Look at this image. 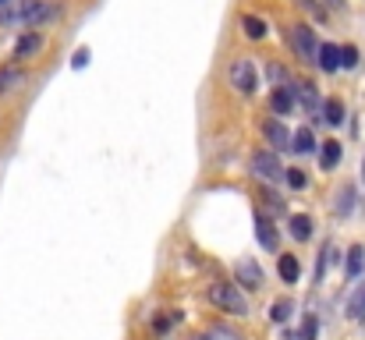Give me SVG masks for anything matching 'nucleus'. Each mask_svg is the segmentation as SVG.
<instances>
[{
    "instance_id": "19",
    "label": "nucleus",
    "mask_w": 365,
    "mask_h": 340,
    "mask_svg": "<svg viewBox=\"0 0 365 340\" xmlns=\"http://www.w3.org/2000/svg\"><path fill=\"white\" fill-rule=\"evenodd\" d=\"M362 262H365V248H362V245H355V248L348 252V280H355V276H358Z\"/></svg>"
},
{
    "instance_id": "33",
    "label": "nucleus",
    "mask_w": 365,
    "mask_h": 340,
    "mask_svg": "<svg viewBox=\"0 0 365 340\" xmlns=\"http://www.w3.org/2000/svg\"><path fill=\"white\" fill-rule=\"evenodd\" d=\"M0 4H8V0H0Z\"/></svg>"
},
{
    "instance_id": "2",
    "label": "nucleus",
    "mask_w": 365,
    "mask_h": 340,
    "mask_svg": "<svg viewBox=\"0 0 365 340\" xmlns=\"http://www.w3.org/2000/svg\"><path fill=\"white\" fill-rule=\"evenodd\" d=\"M210 302L220 312H231V316H245L248 312V302H245V295L234 288V283H213V288H210Z\"/></svg>"
},
{
    "instance_id": "26",
    "label": "nucleus",
    "mask_w": 365,
    "mask_h": 340,
    "mask_svg": "<svg viewBox=\"0 0 365 340\" xmlns=\"http://www.w3.org/2000/svg\"><path fill=\"white\" fill-rule=\"evenodd\" d=\"M270 82H277V89H284V85L291 82V75H287L280 64H270Z\"/></svg>"
},
{
    "instance_id": "8",
    "label": "nucleus",
    "mask_w": 365,
    "mask_h": 340,
    "mask_svg": "<svg viewBox=\"0 0 365 340\" xmlns=\"http://www.w3.org/2000/svg\"><path fill=\"white\" fill-rule=\"evenodd\" d=\"M255 238H259V245H263L266 252L277 248V231H273V223L263 213H255Z\"/></svg>"
},
{
    "instance_id": "34",
    "label": "nucleus",
    "mask_w": 365,
    "mask_h": 340,
    "mask_svg": "<svg viewBox=\"0 0 365 340\" xmlns=\"http://www.w3.org/2000/svg\"><path fill=\"white\" fill-rule=\"evenodd\" d=\"M195 340H202V337H195Z\"/></svg>"
},
{
    "instance_id": "17",
    "label": "nucleus",
    "mask_w": 365,
    "mask_h": 340,
    "mask_svg": "<svg viewBox=\"0 0 365 340\" xmlns=\"http://www.w3.org/2000/svg\"><path fill=\"white\" fill-rule=\"evenodd\" d=\"M18 82H25V71L22 68H0V92L15 89Z\"/></svg>"
},
{
    "instance_id": "27",
    "label": "nucleus",
    "mask_w": 365,
    "mask_h": 340,
    "mask_svg": "<svg viewBox=\"0 0 365 340\" xmlns=\"http://www.w3.org/2000/svg\"><path fill=\"white\" fill-rule=\"evenodd\" d=\"M294 4H298V8H305V11H312L316 18H327V11H323V8H316V0H294Z\"/></svg>"
},
{
    "instance_id": "24",
    "label": "nucleus",
    "mask_w": 365,
    "mask_h": 340,
    "mask_svg": "<svg viewBox=\"0 0 365 340\" xmlns=\"http://www.w3.org/2000/svg\"><path fill=\"white\" fill-rule=\"evenodd\" d=\"M341 68H358V50L355 46H341Z\"/></svg>"
},
{
    "instance_id": "13",
    "label": "nucleus",
    "mask_w": 365,
    "mask_h": 340,
    "mask_svg": "<svg viewBox=\"0 0 365 340\" xmlns=\"http://www.w3.org/2000/svg\"><path fill=\"white\" fill-rule=\"evenodd\" d=\"M320 118L330 121V125H341V121H344V103H341L337 96H330V99L320 106Z\"/></svg>"
},
{
    "instance_id": "25",
    "label": "nucleus",
    "mask_w": 365,
    "mask_h": 340,
    "mask_svg": "<svg viewBox=\"0 0 365 340\" xmlns=\"http://www.w3.org/2000/svg\"><path fill=\"white\" fill-rule=\"evenodd\" d=\"M284 178H287V185H291L294 192H301V188L308 185V178L301 174V170H284Z\"/></svg>"
},
{
    "instance_id": "29",
    "label": "nucleus",
    "mask_w": 365,
    "mask_h": 340,
    "mask_svg": "<svg viewBox=\"0 0 365 340\" xmlns=\"http://www.w3.org/2000/svg\"><path fill=\"white\" fill-rule=\"evenodd\" d=\"M85 61H89V50H78L75 53V68H85Z\"/></svg>"
},
{
    "instance_id": "23",
    "label": "nucleus",
    "mask_w": 365,
    "mask_h": 340,
    "mask_svg": "<svg viewBox=\"0 0 365 340\" xmlns=\"http://www.w3.org/2000/svg\"><path fill=\"white\" fill-rule=\"evenodd\" d=\"M287 316H291V302H273V305H270V319H273V323H284Z\"/></svg>"
},
{
    "instance_id": "15",
    "label": "nucleus",
    "mask_w": 365,
    "mask_h": 340,
    "mask_svg": "<svg viewBox=\"0 0 365 340\" xmlns=\"http://www.w3.org/2000/svg\"><path fill=\"white\" fill-rule=\"evenodd\" d=\"M320 163H323V170H334L337 163H341V142H323V149H320Z\"/></svg>"
},
{
    "instance_id": "11",
    "label": "nucleus",
    "mask_w": 365,
    "mask_h": 340,
    "mask_svg": "<svg viewBox=\"0 0 365 340\" xmlns=\"http://www.w3.org/2000/svg\"><path fill=\"white\" fill-rule=\"evenodd\" d=\"M43 50V36L39 32H25L18 43H15V57H32V53H39Z\"/></svg>"
},
{
    "instance_id": "14",
    "label": "nucleus",
    "mask_w": 365,
    "mask_h": 340,
    "mask_svg": "<svg viewBox=\"0 0 365 340\" xmlns=\"http://www.w3.org/2000/svg\"><path fill=\"white\" fill-rule=\"evenodd\" d=\"M241 32L248 39H263L266 36V22L259 18V15H241Z\"/></svg>"
},
{
    "instance_id": "9",
    "label": "nucleus",
    "mask_w": 365,
    "mask_h": 340,
    "mask_svg": "<svg viewBox=\"0 0 365 340\" xmlns=\"http://www.w3.org/2000/svg\"><path fill=\"white\" fill-rule=\"evenodd\" d=\"M316 64L330 75V71H337L341 68V46H334V43H323L320 50H316Z\"/></svg>"
},
{
    "instance_id": "7",
    "label": "nucleus",
    "mask_w": 365,
    "mask_h": 340,
    "mask_svg": "<svg viewBox=\"0 0 365 340\" xmlns=\"http://www.w3.org/2000/svg\"><path fill=\"white\" fill-rule=\"evenodd\" d=\"M263 135H266V142L273 146V153H277V149H287V146H291V132H287V128H284L280 121H273V118H270V121L263 125Z\"/></svg>"
},
{
    "instance_id": "21",
    "label": "nucleus",
    "mask_w": 365,
    "mask_h": 340,
    "mask_svg": "<svg viewBox=\"0 0 365 340\" xmlns=\"http://www.w3.org/2000/svg\"><path fill=\"white\" fill-rule=\"evenodd\" d=\"M351 199H355V185H344V188H341V202H337V213H341V216L351 213V206H355Z\"/></svg>"
},
{
    "instance_id": "18",
    "label": "nucleus",
    "mask_w": 365,
    "mask_h": 340,
    "mask_svg": "<svg viewBox=\"0 0 365 340\" xmlns=\"http://www.w3.org/2000/svg\"><path fill=\"white\" fill-rule=\"evenodd\" d=\"M334 259H337V248L327 241V245H323V252H320V262H316V280H323V276H327V266H330Z\"/></svg>"
},
{
    "instance_id": "6",
    "label": "nucleus",
    "mask_w": 365,
    "mask_h": 340,
    "mask_svg": "<svg viewBox=\"0 0 365 340\" xmlns=\"http://www.w3.org/2000/svg\"><path fill=\"white\" fill-rule=\"evenodd\" d=\"M234 276H238V283H245V288H263V269H259L255 259H241L234 266Z\"/></svg>"
},
{
    "instance_id": "12",
    "label": "nucleus",
    "mask_w": 365,
    "mask_h": 340,
    "mask_svg": "<svg viewBox=\"0 0 365 340\" xmlns=\"http://www.w3.org/2000/svg\"><path fill=\"white\" fill-rule=\"evenodd\" d=\"M270 110H273V113H291V110H294V99H291V89H287V85L270 92Z\"/></svg>"
},
{
    "instance_id": "4",
    "label": "nucleus",
    "mask_w": 365,
    "mask_h": 340,
    "mask_svg": "<svg viewBox=\"0 0 365 340\" xmlns=\"http://www.w3.org/2000/svg\"><path fill=\"white\" fill-rule=\"evenodd\" d=\"M287 89H291V99L294 103H301V110L305 113H312V118H320V106H323V99H320V92H316V85L312 82H287Z\"/></svg>"
},
{
    "instance_id": "22",
    "label": "nucleus",
    "mask_w": 365,
    "mask_h": 340,
    "mask_svg": "<svg viewBox=\"0 0 365 340\" xmlns=\"http://www.w3.org/2000/svg\"><path fill=\"white\" fill-rule=\"evenodd\" d=\"M348 316H351V319H365V288H362L355 298H351V305H348Z\"/></svg>"
},
{
    "instance_id": "20",
    "label": "nucleus",
    "mask_w": 365,
    "mask_h": 340,
    "mask_svg": "<svg viewBox=\"0 0 365 340\" xmlns=\"http://www.w3.org/2000/svg\"><path fill=\"white\" fill-rule=\"evenodd\" d=\"M298 273H301L298 259H294V255H280V276H284L287 283H294V280H298Z\"/></svg>"
},
{
    "instance_id": "10",
    "label": "nucleus",
    "mask_w": 365,
    "mask_h": 340,
    "mask_svg": "<svg viewBox=\"0 0 365 340\" xmlns=\"http://www.w3.org/2000/svg\"><path fill=\"white\" fill-rule=\"evenodd\" d=\"M287 149H294V153H301V156L316 153V135H312L308 128H298V132L291 135V146H287Z\"/></svg>"
},
{
    "instance_id": "30",
    "label": "nucleus",
    "mask_w": 365,
    "mask_h": 340,
    "mask_svg": "<svg viewBox=\"0 0 365 340\" xmlns=\"http://www.w3.org/2000/svg\"><path fill=\"white\" fill-rule=\"evenodd\" d=\"M152 330H156V333H167V330H171V319H156Z\"/></svg>"
},
{
    "instance_id": "1",
    "label": "nucleus",
    "mask_w": 365,
    "mask_h": 340,
    "mask_svg": "<svg viewBox=\"0 0 365 340\" xmlns=\"http://www.w3.org/2000/svg\"><path fill=\"white\" fill-rule=\"evenodd\" d=\"M284 39H287V46H291L294 57H301V61H316L320 43H316V32H312L308 25H287Z\"/></svg>"
},
{
    "instance_id": "31",
    "label": "nucleus",
    "mask_w": 365,
    "mask_h": 340,
    "mask_svg": "<svg viewBox=\"0 0 365 340\" xmlns=\"http://www.w3.org/2000/svg\"><path fill=\"white\" fill-rule=\"evenodd\" d=\"M330 4H334V8H341V4H344V0H330Z\"/></svg>"
},
{
    "instance_id": "32",
    "label": "nucleus",
    "mask_w": 365,
    "mask_h": 340,
    "mask_svg": "<svg viewBox=\"0 0 365 340\" xmlns=\"http://www.w3.org/2000/svg\"><path fill=\"white\" fill-rule=\"evenodd\" d=\"M362 181H365V160H362Z\"/></svg>"
},
{
    "instance_id": "16",
    "label": "nucleus",
    "mask_w": 365,
    "mask_h": 340,
    "mask_svg": "<svg viewBox=\"0 0 365 340\" xmlns=\"http://www.w3.org/2000/svg\"><path fill=\"white\" fill-rule=\"evenodd\" d=\"M291 238L308 241L312 238V216H291Z\"/></svg>"
},
{
    "instance_id": "3",
    "label": "nucleus",
    "mask_w": 365,
    "mask_h": 340,
    "mask_svg": "<svg viewBox=\"0 0 365 340\" xmlns=\"http://www.w3.org/2000/svg\"><path fill=\"white\" fill-rule=\"evenodd\" d=\"M252 170H255V174L263 178V181H280L287 167L277 160L273 149H259V153H252Z\"/></svg>"
},
{
    "instance_id": "28",
    "label": "nucleus",
    "mask_w": 365,
    "mask_h": 340,
    "mask_svg": "<svg viewBox=\"0 0 365 340\" xmlns=\"http://www.w3.org/2000/svg\"><path fill=\"white\" fill-rule=\"evenodd\" d=\"M301 340H316V319H305V330H301Z\"/></svg>"
},
{
    "instance_id": "5",
    "label": "nucleus",
    "mask_w": 365,
    "mask_h": 340,
    "mask_svg": "<svg viewBox=\"0 0 365 340\" xmlns=\"http://www.w3.org/2000/svg\"><path fill=\"white\" fill-rule=\"evenodd\" d=\"M227 78H231V85H234V92H255V68H252V61H234L231 64V71H227Z\"/></svg>"
}]
</instances>
